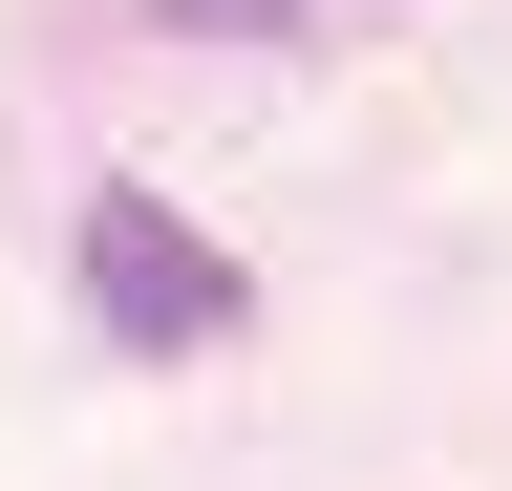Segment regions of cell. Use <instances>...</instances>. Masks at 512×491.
Instances as JSON below:
<instances>
[{"label":"cell","instance_id":"6da1fadb","mask_svg":"<svg viewBox=\"0 0 512 491\" xmlns=\"http://www.w3.org/2000/svg\"><path fill=\"white\" fill-rule=\"evenodd\" d=\"M86 321H107V342H150V363H214V342L256 321V278H235L171 193H86Z\"/></svg>","mask_w":512,"mask_h":491},{"label":"cell","instance_id":"7a4b0ae2","mask_svg":"<svg viewBox=\"0 0 512 491\" xmlns=\"http://www.w3.org/2000/svg\"><path fill=\"white\" fill-rule=\"evenodd\" d=\"M150 22H192V43H235V22H278V0H150Z\"/></svg>","mask_w":512,"mask_h":491}]
</instances>
